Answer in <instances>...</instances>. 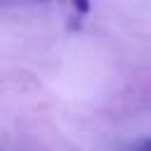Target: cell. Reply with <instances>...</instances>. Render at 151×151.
I'll list each match as a JSON object with an SVG mask.
<instances>
[{
  "mask_svg": "<svg viewBox=\"0 0 151 151\" xmlns=\"http://www.w3.org/2000/svg\"><path fill=\"white\" fill-rule=\"evenodd\" d=\"M130 151H151V137H146V139H142L139 144H134Z\"/></svg>",
  "mask_w": 151,
  "mask_h": 151,
  "instance_id": "6da1fadb",
  "label": "cell"
}]
</instances>
